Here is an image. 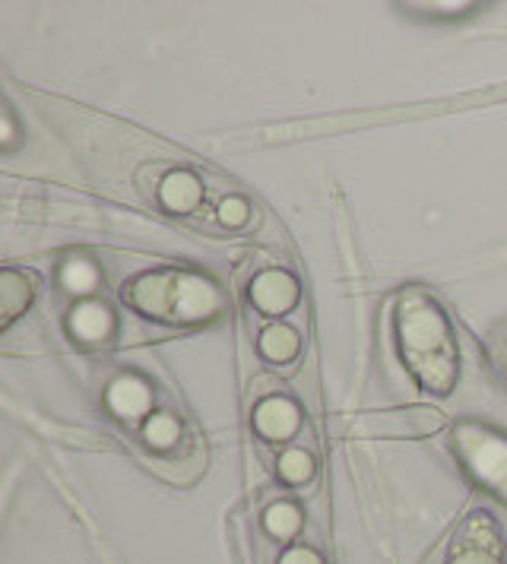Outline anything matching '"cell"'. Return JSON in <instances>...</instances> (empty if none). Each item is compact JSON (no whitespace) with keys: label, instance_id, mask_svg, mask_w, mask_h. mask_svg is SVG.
<instances>
[{"label":"cell","instance_id":"8","mask_svg":"<svg viewBox=\"0 0 507 564\" xmlns=\"http://www.w3.org/2000/svg\"><path fill=\"white\" fill-rule=\"evenodd\" d=\"M254 428L267 441H289L302 428V409L286 397H267L254 406Z\"/></svg>","mask_w":507,"mask_h":564},{"label":"cell","instance_id":"2","mask_svg":"<svg viewBox=\"0 0 507 564\" xmlns=\"http://www.w3.org/2000/svg\"><path fill=\"white\" fill-rule=\"evenodd\" d=\"M124 302L143 317L168 324H206L225 308L216 282L187 270H156L137 276L124 289Z\"/></svg>","mask_w":507,"mask_h":564},{"label":"cell","instance_id":"7","mask_svg":"<svg viewBox=\"0 0 507 564\" xmlns=\"http://www.w3.org/2000/svg\"><path fill=\"white\" fill-rule=\"evenodd\" d=\"M115 311H111L105 302H96V298H89V302H80L77 308L70 311L67 317V330L77 343L83 346H99L108 343L111 333H115Z\"/></svg>","mask_w":507,"mask_h":564},{"label":"cell","instance_id":"1","mask_svg":"<svg viewBox=\"0 0 507 564\" xmlns=\"http://www.w3.org/2000/svg\"><path fill=\"white\" fill-rule=\"evenodd\" d=\"M400 352L422 390L447 397L457 384V343L444 311L422 292H406L397 308Z\"/></svg>","mask_w":507,"mask_h":564},{"label":"cell","instance_id":"6","mask_svg":"<svg viewBox=\"0 0 507 564\" xmlns=\"http://www.w3.org/2000/svg\"><path fill=\"white\" fill-rule=\"evenodd\" d=\"M105 406L124 422H140L153 412V387L137 374H121L105 390Z\"/></svg>","mask_w":507,"mask_h":564},{"label":"cell","instance_id":"13","mask_svg":"<svg viewBox=\"0 0 507 564\" xmlns=\"http://www.w3.org/2000/svg\"><path fill=\"white\" fill-rule=\"evenodd\" d=\"M264 526H267V533L279 542H289L298 536V530H302V511H298L295 504L289 501H276L267 507V514H264Z\"/></svg>","mask_w":507,"mask_h":564},{"label":"cell","instance_id":"16","mask_svg":"<svg viewBox=\"0 0 507 564\" xmlns=\"http://www.w3.org/2000/svg\"><path fill=\"white\" fill-rule=\"evenodd\" d=\"M251 213H254L251 203L244 200V197H225L219 203V222L229 225V229H241V225H248Z\"/></svg>","mask_w":507,"mask_h":564},{"label":"cell","instance_id":"10","mask_svg":"<svg viewBox=\"0 0 507 564\" xmlns=\"http://www.w3.org/2000/svg\"><path fill=\"white\" fill-rule=\"evenodd\" d=\"M257 352H260V359L270 362V365H289V362L298 359V352H302V336H298L295 327L276 321V324L260 330Z\"/></svg>","mask_w":507,"mask_h":564},{"label":"cell","instance_id":"5","mask_svg":"<svg viewBox=\"0 0 507 564\" xmlns=\"http://www.w3.org/2000/svg\"><path fill=\"white\" fill-rule=\"evenodd\" d=\"M298 298H302L298 279L286 270H264V273H257L254 282H251V305L264 317L289 314L298 305Z\"/></svg>","mask_w":507,"mask_h":564},{"label":"cell","instance_id":"9","mask_svg":"<svg viewBox=\"0 0 507 564\" xmlns=\"http://www.w3.org/2000/svg\"><path fill=\"white\" fill-rule=\"evenodd\" d=\"M159 203L168 213H194L203 203V184L194 172L178 168V172H168L159 184Z\"/></svg>","mask_w":507,"mask_h":564},{"label":"cell","instance_id":"17","mask_svg":"<svg viewBox=\"0 0 507 564\" xmlns=\"http://www.w3.org/2000/svg\"><path fill=\"white\" fill-rule=\"evenodd\" d=\"M279 564H324V558L317 555L314 549H308V545H292Z\"/></svg>","mask_w":507,"mask_h":564},{"label":"cell","instance_id":"14","mask_svg":"<svg viewBox=\"0 0 507 564\" xmlns=\"http://www.w3.org/2000/svg\"><path fill=\"white\" fill-rule=\"evenodd\" d=\"M143 441L153 450H168L181 441V422L172 416V412H156L149 416L143 425Z\"/></svg>","mask_w":507,"mask_h":564},{"label":"cell","instance_id":"12","mask_svg":"<svg viewBox=\"0 0 507 564\" xmlns=\"http://www.w3.org/2000/svg\"><path fill=\"white\" fill-rule=\"evenodd\" d=\"M61 286L73 298H83V302H89V298L96 295L99 286H102V273H99V267L92 260L70 257L64 267H61Z\"/></svg>","mask_w":507,"mask_h":564},{"label":"cell","instance_id":"18","mask_svg":"<svg viewBox=\"0 0 507 564\" xmlns=\"http://www.w3.org/2000/svg\"><path fill=\"white\" fill-rule=\"evenodd\" d=\"M0 124H4V146L10 149L16 143V127H13V115H10V108L0 115Z\"/></svg>","mask_w":507,"mask_h":564},{"label":"cell","instance_id":"3","mask_svg":"<svg viewBox=\"0 0 507 564\" xmlns=\"http://www.w3.org/2000/svg\"><path fill=\"white\" fill-rule=\"evenodd\" d=\"M454 441L469 473L495 495L507 498V438L482 425H460Z\"/></svg>","mask_w":507,"mask_h":564},{"label":"cell","instance_id":"11","mask_svg":"<svg viewBox=\"0 0 507 564\" xmlns=\"http://www.w3.org/2000/svg\"><path fill=\"white\" fill-rule=\"evenodd\" d=\"M35 298V282L32 276L20 270H4L0 273V311H4V327H10Z\"/></svg>","mask_w":507,"mask_h":564},{"label":"cell","instance_id":"15","mask_svg":"<svg viewBox=\"0 0 507 564\" xmlns=\"http://www.w3.org/2000/svg\"><path fill=\"white\" fill-rule=\"evenodd\" d=\"M279 479L289 485H305L314 479V457L302 447H289L283 457H279Z\"/></svg>","mask_w":507,"mask_h":564},{"label":"cell","instance_id":"4","mask_svg":"<svg viewBox=\"0 0 507 564\" xmlns=\"http://www.w3.org/2000/svg\"><path fill=\"white\" fill-rule=\"evenodd\" d=\"M450 564H501V539L488 514H473L450 549Z\"/></svg>","mask_w":507,"mask_h":564}]
</instances>
